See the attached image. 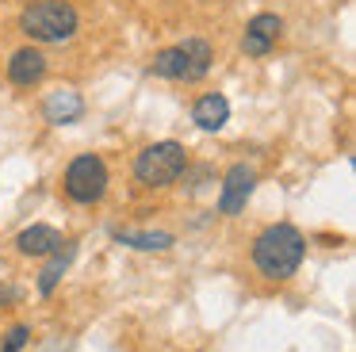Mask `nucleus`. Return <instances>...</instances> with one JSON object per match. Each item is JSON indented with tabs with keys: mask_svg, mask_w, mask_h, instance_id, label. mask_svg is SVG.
Segmentation results:
<instances>
[{
	"mask_svg": "<svg viewBox=\"0 0 356 352\" xmlns=\"http://www.w3.org/2000/svg\"><path fill=\"white\" fill-rule=\"evenodd\" d=\"M302 257H307V237L291 226V222H276L253 241V264L268 280H287L299 272Z\"/></svg>",
	"mask_w": 356,
	"mask_h": 352,
	"instance_id": "obj_1",
	"label": "nucleus"
},
{
	"mask_svg": "<svg viewBox=\"0 0 356 352\" xmlns=\"http://www.w3.org/2000/svg\"><path fill=\"white\" fill-rule=\"evenodd\" d=\"M81 27V15L65 0H35L19 12V31L35 42H70Z\"/></svg>",
	"mask_w": 356,
	"mask_h": 352,
	"instance_id": "obj_2",
	"label": "nucleus"
},
{
	"mask_svg": "<svg viewBox=\"0 0 356 352\" xmlns=\"http://www.w3.org/2000/svg\"><path fill=\"white\" fill-rule=\"evenodd\" d=\"M211 61H215V50H211L207 38H184L177 46H165L154 58V73L165 77V81H203L211 73Z\"/></svg>",
	"mask_w": 356,
	"mask_h": 352,
	"instance_id": "obj_3",
	"label": "nucleus"
},
{
	"mask_svg": "<svg viewBox=\"0 0 356 352\" xmlns=\"http://www.w3.org/2000/svg\"><path fill=\"white\" fill-rule=\"evenodd\" d=\"M188 165V153L180 142H154L134 157V176L146 188H169Z\"/></svg>",
	"mask_w": 356,
	"mask_h": 352,
	"instance_id": "obj_4",
	"label": "nucleus"
},
{
	"mask_svg": "<svg viewBox=\"0 0 356 352\" xmlns=\"http://www.w3.org/2000/svg\"><path fill=\"white\" fill-rule=\"evenodd\" d=\"M108 191V165L96 153H81L70 168H65V195L73 203H100Z\"/></svg>",
	"mask_w": 356,
	"mask_h": 352,
	"instance_id": "obj_5",
	"label": "nucleus"
},
{
	"mask_svg": "<svg viewBox=\"0 0 356 352\" xmlns=\"http://www.w3.org/2000/svg\"><path fill=\"white\" fill-rule=\"evenodd\" d=\"M257 188V168L253 165H234L222 180V195H218V211L222 214H241Z\"/></svg>",
	"mask_w": 356,
	"mask_h": 352,
	"instance_id": "obj_6",
	"label": "nucleus"
},
{
	"mask_svg": "<svg viewBox=\"0 0 356 352\" xmlns=\"http://www.w3.org/2000/svg\"><path fill=\"white\" fill-rule=\"evenodd\" d=\"M280 31H284V19H280V15H272V12L253 15V19H249V27H245V38H241V50L253 54V58H264V54L276 46Z\"/></svg>",
	"mask_w": 356,
	"mask_h": 352,
	"instance_id": "obj_7",
	"label": "nucleus"
},
{
	"mask_svg": "<svg viewBox=\"0 0 356 352\" xmlns=\"http://www.w3.org/2000/svg\"><path fill=\"white\" fill-rule=\"evenodd\" d=\"M42 77H47V54H42V50L24 46V50L12 54V61H8V81L16 84V88H31V84H39Z\"/></svg>",
	"mask_w": 356,
	"mask_h": 352,
	"instance_id": "obj_8",
	"label": "nucleus"
},
{
	"mask_svg": "<svg viewBox=\"0 0 356 352\" xmlns=\"http://www.w3.org/2000/svg\"><path fill=\"white\" fill-rule=\"evenodd\" d=\"M42 115H47V122H54V127L77 122L81 115H85V99H81L73 88H54L47 96V104H42Z\"/></svg>",
	"mask_w": 356,
	"mask_h": 352,
	"instance_id": "obj_9",
	"label": "nucleus"
},
{
	"mask_svg": "<svg viewBox=\"0 0 356 352\" xmlns=\"http://www.w3.org/2000/svg\"><path fill=\"white\" fill-rule=\"evenodd\" d=\"M226 119H230V104H226L222 92H207L203 99H195L192 122H195L200 130H222Z\"/></svg>",
	"mask_w": 356,
	"mask_h": 352,
	"instance_id": "obj_10",
	"label": "nucleus"
},
{
	"mask_svg": "<svg viewBox=\"0 0 356 352\" xmlns=\"http://www.w3.org/2000/svg\"><path fill=\"white\" fill-rule=\"evenodd\" d=\"M19 253H27V257H47V253L62 249V234H58L54 226H47V222H39V226H27L24 234L16 237Z\"/></svg>",
	"mask_w": 356,
	"mask_h": 352,
	"instance_id": "obj_11",
	"label": "nucleus"
},
{
	"mask_svg": "<svg viewBox=\"0 0 356 352\" xmlns=\"http://www.w3.org/2000/svg\"><path fill=\"white\" fill-rule=\"evenodd\" d=\"M115 237L134 249H169L172 245V234H161V230H115Z\"/></svg>",
	"mask_w": 356,
	"mask_h": 352,
	"instance_id": "obj_12",
	"label": "nucleus"
},
{
	"mask_svg": "<svg viewBox=\"0 0 356 352\" xmlns=\"http://www.w3.org/2000/svg\"><path fill=\"white\" fill-rule=\"evenodd\" d=\"M70 260H73V245L65 241V249H54V260H50V264L42 268V275H39L42 295H54V287H58V280H62V272L70 268Z\"/></svg>",
	"mask_w": 356,
	"mask_h": 352,
	"instance_id": "obj_13",
	"label": "nucleus"
},
{
	"mask_svg": "<svg viewBox=\"0 0 356 352\" xmlns=\"http://www.w3.org/2000/svg\"><path fill=\"white\" fill-rule=\"evenodd\" d=\"M27 341H31V329H27V326H12L8 329V341L0 344V352H19Z\"/></svg>",
	"mask_w": 356,
	"mask_h": 352,
	"instance_id": "obj_14",
	"label": "nucleus"
}]
</instances>
